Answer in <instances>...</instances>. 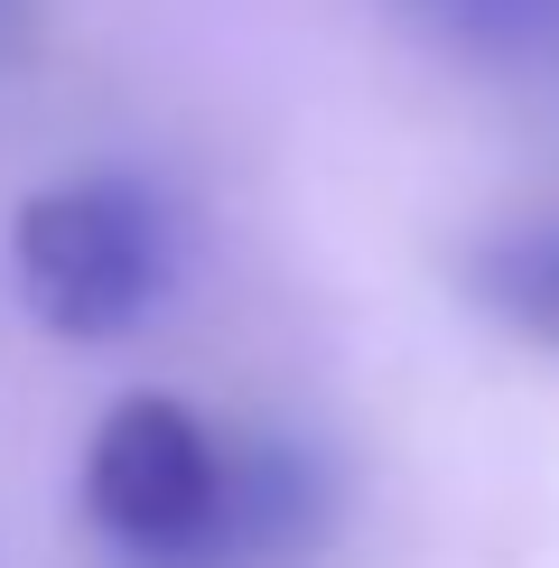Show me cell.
<instances>
[{"label":"cell","mask_w":559,"mask_h":568,"mask_svg":"<svg viewBox=\"0 0 559 568\" xmlns=\"http://www.w3.org/2000/svg\"><path fill=\"white\" fill-rule=\"evenodd\" d=\"M84 513L140 568H224L233 457L186 400L131 392L103 410V429L84 447Z\"/></svg>","instance_id":"cell-1"},{"label":"cell","mask_w":559,"mask_h":568,"mask_svg":"<svg viewBox=\"0 0 559 568\" xmlns=\"http://www.w3.org/2000/svg\"><path fill=\"white\" fill-rule=\"evenodd\" d=\"M10 262H19L29 307L57 336L103 345V336H131L169 290V224H159V205L140 186L75 178V186H47V196L19 205Z\"/></svg>","instance_id":"cell-2"},{"label":"cell","mask_w":559,"mask_h":568,"mask_svg":"<svg viewBox=\"0 0 559 568\" xmlns=\"http://www.w3.org/2000/svg\"><path fill=\"white\" fill-rule=\"evenodd\" d=\"M466 290L512 336L559 345V224H504L466 252Z\"/></svg>","instance_id":"cell-3"},{"label":"cell","mask_w":559,"mask_h":568,"mask_svg":"<svg viewBox=\"0 0 559 568\" xmlns=\"http://www.w3.org/2000/svg\"><path fill=\"white\" fill-rule=\"evenodd\" d=\"M410 10L466 57H541L559 38V0H410Z\"/></svg>","instance_id":"cell-4"}]
</instances>
